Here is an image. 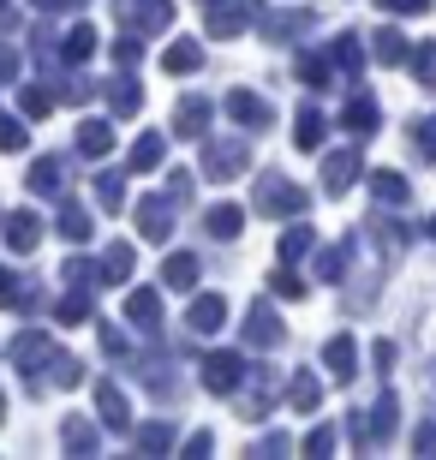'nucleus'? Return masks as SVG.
<instances>
[]
</instances>
